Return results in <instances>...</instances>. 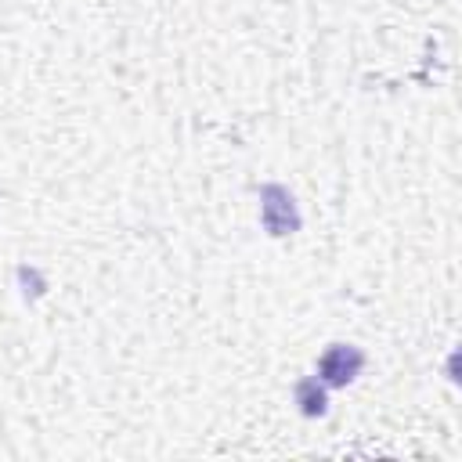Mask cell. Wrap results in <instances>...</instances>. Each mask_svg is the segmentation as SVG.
I'll return each instance as SVG.
<instances>
[{
    "label": "cell",
    "instance_id": "1",
    "mask_svg": "<svg viewBox=\"0 0 462 462\" xmlns=\"http://www.w3.org/2000/svg\"><path fill=\"white\" fill-rule=\"evenodd\" d=\"M365 365V354L357 346H346V343H332L321 357H318V375L321 383L328 386H346Z\"/></svg>",
    "mask_w": 462,
    "mask_h": 462
},
{
    "label": "cell",
    "instance_id": "2",
    "mask_svg": "<svg viewBox=\"0 0 462 462\" xmlns=\"http://www.w3.org/2000/svg\"><path fill=\"white\" fill-rule=\"evenodd\" d=\"M260 199H263L260 217H263V227H267L271 235H289V231H296L300 220H296V209H292V199H289L285 188L267 184V188L260 191Z\"/></svg>",
    "mask_w": 462,
    "mask_h": 462
},
{
    "label": "cell",
    "instance_id": "3",
    "mask_svg": "<svg viewBox=\"0 0 462 462\" xmlns=\"http://www.w3.org/2000/svg\"><path fill=\"white\" fill-rule=\"evenodd\" d=\"M296 401H300L303 415H321L325 411V390L318 386V379H303L296 386Z\"/></svg>",
    "mask_w": 462,
    "mask_h": 462
}]
</instances>
